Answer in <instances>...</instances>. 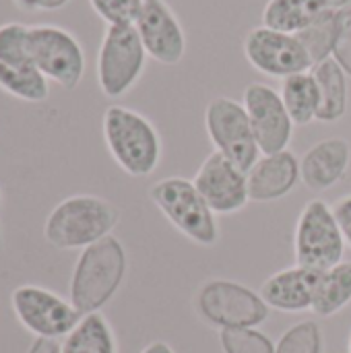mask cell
<instances>
[{
    "label": "cell",
    "mask_w": 351,
    "mask_h": 353,
    "mask_svg": "<svg viewBox=\"0 0 351 353\" xmlns=\"http://www.w3.org/2000/svg\"><path fill=\"white\" fill-rule=\"evenodd\" d=\"M128 269L124 244L112 234L81 250L68 288V300L85 316L99 312L120 290Z\"/></svg>",
    "instance_id": "1"
},
{
    "label": "cell",
    "mask_w": 351,
    "mask_h": 353,
    "mask_svg": "<svg viewBox=\"0 0 351 353\" xmlns=\"http://www.w3.org/2000/svg\"><path fill=\"white\" fill-rule=\"evenodd\" d=\"M120 211L95 194H72L62 199L43 221V238L58 250H85L112 236Z\"/></svg>",
    "instance_id": "2"
},
{
    "label": "cell",
    "mask_w": 351,
    "mask_h": 353,
    "mask_svg": "<svg viewBox=\"0 0 351 353\" xmlns=\"http://www.w3.org/2000/svg\"><path fill=\"white\" fill-rule=\"evenodd\" d=\"M101 134L116 165L132 176H151L161 161V137L153 122L126 105H108Z\"/></svg>",
    "instance_id": "3"
},
{
    "label": "cell",
    "mask_w": 351,
    "mask_h": 353,
    "mask_svg": "<svg viewBox=\"0 0 351 353\" xmlns=\"http://www.w3.org/2000/svg\"><path fill=\"white\" fill-rule=\"evenodd\" d=\"M151 203L192 244L211 248L219 242L217 215L201 196L192 180L170 176L149 188Z\"/></svg>",
    "instance_id": "4"
},
{
    "label": "cell",
    "mask_w": 351,
    "mask_h": 353,
    "mask_svg": "<svg viewBox=\"0 0 351 353\" xmlns=\"http://www.w3.org/2000/svg\"><path fill=\"white\" fill-rule=\"evenodd\" d=\"M147 58L134 25L106 27L95 60L99 91L108 99H120L126 95L143 77Z\"/></svg>",
    "instance_id": "5"
},
{
    "label": "cell",
    "mask_w": 351,
    "mask_h": 353,
    "mask_svg": "<svg viewBox=\"0 0 351 353\" xmlns=\"http://www.w3.org/2000/svg\"><path fill=\"white\" fill-rule=\"evenodd\" d=\"M199 316L211 327L223 329H257L271 308L259 292L232 279H211L201 285L194 298Z\"/></svg>",
    "instance_id": "6"
},
{
    "label": "cell",
    "mask_w": 351,
    "mask_h": 353,
    "mask_svg": "<svg viewBox=\"0 0 351 353\" xmlns=\"http://www.w3.org/2000/svg\"><path fill=\"white\" fill-rule=\"evenodd\" d=\"M345 246L348 242L337 223L333 207L321 199L306 203L294 234L296 265L325 273L343 263Z\"/></svg>",
    "instance_id": "7"
},
{
    "label": "cell",
    "mask_w": 351,
    "mask_h": 353,
    "mask_svg": "<svg viewBox=\"0 0 351 353\" xmlns=\"http://www.w3.org/2000/svg\"><path fill=\"white\" fill-rule=\"evenodd\" d=\"M29 58L33 66L58 87L72 91L85 74V50L77 35L58 25L29 27Z\"/></svg>",
    "instance_id": "8"
},
{
    "label": "cell",
    "mask_w": 351,
    "mask_h": 353,
    "mask_svg": "<svg viewBox=\"0 0 351 353\" xmlns=\"http://www.w3.org/2000/svg\"><path fill=\"white\" fill-rule=\"evenodd\" d=\"M205 128L215 151L246 172H250L263 155L242 101L232 97L211 99L205 108Z\"/></svg>",
    "instance_id": "9"
},
{
    "label": "cell",
    "mask_w": 351,
    "mask_h": 353,
    "mask_svg": "<svg viewBox=\"0 0 351 353\" xmlns=\"http://www.w3.org/2000/svg\"><path fill=\"white\" fill-rule=\"evenodd\" d=\"M17 321L35 337L64 339L83 319L70 300L39 285H19L10 294Z\"/></svg>",
    "instance_id": "10"
},
{
    "label": "cell",
    "mask_w": 351,
    "mask_h": 353,
    "mask_svg": "<svg viewBox=\"0 0 351 353\" xmlns=\"http://www.w3.org/2000/svg\"><path fill=\"white\" fill-rule=\"evenodd\" d=\"M244 56L254 70L281 81L312 68V60L298 35L281 33L265 25L248 31L244 37Z\"/></svg>",
    "instance_id": "11"
},
{
    "label": "cell",
    "mask_w": 351,
    "mask_h": 353,
    "mask_svg": "<svg viewBox=\"0 0 351 353\" xmlns=\"http://www.w3.org/2000/svg\"><path fill=\"white\" fill-rule=\"evenodd\" d=\"M242 103L250 118L257 145L263 155L279 153L290 147L294 120L290 118L277 89L265 83H250L244 89Z\"/></svg>",
    "instance_id": "12"
},
{
    "label": "cell",
    "mask_w": 351,
    "mask_h": 353,
    "mask_svg": "<svg viewBox=\"0 0 351 353\" xmlns=\"http://www.w3.org/2000/svg\"><path fill=\"white\" fill-rule=\"evenodd\" d=\"M192 182L215 215H236L250 203L248 172L219 151L207 155Z\"/></svg>",
    "instance_id": "13"
},
{
    "label": "cell",
    "mask_w": 351,
    "mask_h": 353,
    "mask_svg": "<svg viewBox=\"0 0 351 353\" xmlns=\"http://www.w3.org/2000/svg\"><path fill=\"white\" fill-rule=\"evenodd\" d=\"M134 29L149 58L174 66L186 54V33L166 0H145Z\"/></svg>",
    "instance_id": "14"
},
{
    "label": "cell",
    "mask_w": 351,
    "mask_h": 353,
    "mask_svg": "<svg viewBox=\"0 0 351 353\" xmlns=\"http://www.w3.org/2000/svg\"><path fill=\"white\" fill-rule=\"evenodd\" d=\"M319 279H321L319 271L294 265L273 273L261 285L259 294L271 310L306 312L312 310Z\"/></svg>",
    "instance_id": "15"
},
{
    "label": "cell",
    "mask_w": 351,
    "mask_h": 353,
    "mask_svg": "<svg viewBox=\"0 0 351 353\" xmlns=\"http://www.w3.org/2000/svg\"><path fill=\"white\" fill-rule=\"evenodd\" d=\"M351 161L350 143L341 137L323 139L300 159V180L312 192H325L339 184Z\"/></svg>",
    "instance_id": "16"
},
{
    "label": "cell",
    "mask_w": 351,
    "mask_h": 353,
    "mask_svg": "<svg viewBox=\"0 0 351 353\" xmlns=\"http://www.w3.org/2000/svg\"><path fill=\"white\" fill-rule=\"evenodd\" d=\"M300 182V159L290 151L259 157L248 172V194L252 203H273L288 196Z\"/></svg>",
    "instance_id": "17"
},
{
    "label": "cell",
    "mask_w": 351,
    "mask_h": 353,
    "mask_svg": "<svg viewBox=\"0 0 351 353\" xmlns=\"http://www.w3.org/2000/svg\"><path fill=\"white\" fill-rule=\"evenodd\" d=\"M319 95H321V105H319V122L333 124L339 122L345 112H348V74L345 70L335 62V58H327L310 68Z\"/></svg>",
    "instance_id": "18"
},
{
    "label": "cell",
    "mask_w": 351,
    "mask_h": 353,
    "mask_svg": "<svg viewBox=\"0 0 351 353\" xmlns=\"http://www.w3.org/2000/svg\"><path fill=\"white\" fill-rule=\"evenodd\" d=\"M329 8L327 0H267L263 8V25L281 33L298 35Z\"/></svg>",
    "instance_id": "19"
},
{
    "label": "cell",
    "mask_w": 351,
    "mask_h": 353,
    "mask_svg": "<svg viewBox=\"0 0 351 353\" xmlns=\"http://www.w3.org/2000/svg\"><path fill=\"white\" fill-rule=\"evenodd\" d=\"M62 353H118L112 325L101 312L85 314L64 337Z\"/></svg>",
    "instance_id": "20"
},
{
    "label": "cell",
    "mask_w": 351,
    "mask_h": 353,
    "mask_svg": "<svg viewBox=\"0 0 351 353\" xmlns=\"http://www.w3.org/2000/svg\"><path fill=\"white\" fill-rule=\"evenodd\" d=\"M279 95L296 126H308L319 116L321 95L312 72H298L281 81Z\"/></svg>",
    "instance_id": "21"
},
{
    "label": "cell",
    "mask_w": 351,
    "mask_h": 353,
    "mask_svg": "<svg viewBox=\"0 0 351 353\" xmlns=\"http://www.w3.org/2000/svg\"><path fill=\"white\" fill-rule=\"evenodd\" d=\"M351 304V261H343L337 267L321 273L312 312L321 319L339 314Z\"/></svg>",
    "instance_id": "22"
},
{
    "label": "cell",
    "mask_w": 351,
    "mask_h": 353,
    "mask_svg": "<svg viewBox=\"0 0 351 353\" xmlns=\"http://www.w3.org/2000/svg\"><path fill=\"white\" fill-rule=\"evenodd\" d=\"M0 91L25 103H41L50 97V81L33 64L8 66L0 62Z\"/></svg>",
    "instance_id": "23"
},
{
    "label": "cell",
    "mask_w": 351,
    "mask_h": 353,
    "mask_svg": "<svg viewBox=\"0 0 351 353\" xmlns=\"http://www.w3.org/2000/svg\"><path fill=\"white\" fill-rule=\"evenodd\" d=\"M339 19H341V10L329 8L310 27H306L304 31L298 33V39L306 48V52L312 60V66L333 56L335 39L339 33Z\"/></svg>",
    "instance_id": "24"
},
{
    "label": "cell",
    "mask_w": 351,
    "mask_h": 353,
    "mask_svg": "<svg viewBox=\"0 0 351 353\" xmlns=\"http://www.w3.org/2000/svg\"><path fill=\"white\" fill-rule=\"evenodd\" d=\"M275 353H323V331L317 321L292 325L275 343Z\"/></svg>",
    "instance_id": "25"
},
{
    "label": "cell",
    "mask_w": 351,
    "mask_h": 353,
    "mask_svg": "<svg viewBox=\"0 0 351 353\" xmlns=\"http://www.w3.org/2000/svg\"><path fill=\"white\" fill-rule=\"evenodd\" d=\"M0 62L8 66L33 64L29 58V27L17 21L0 25Z\"/></svg>",
    "instance_id": "26"
},
{
    "label": "cell",
    "mask_w": 351,
    "mask_h": 353,
    "mask_svg": "<svg viewBox=\"0 0 351 353\" xmlns=\"http://www.w3.org/2000/svg\"><path fill=\"white\" fill-rule=\"evenodd\" d=\"M219 343L223 353H275V343L259 329H223Z\"/></svg>",
    "instance_id": "27"
},
{
    "label": "cell",
    "mask_w": 351,
    "mask_h": 353,
    "mask_svg": "<svg viewBox=\"0 0 351 353\" xmlns=\"http://www.w3.org/2000/svg\"><path fill=\"white\" fill-rule=\"evenodd\" d=\"M145 0H89L93 12L108 25H134Z\"/></svg>",
    "instance_id": "28"
},
{
    "label": "cell",
    "mask_w": 351,
    "mask_h": 353,
    "mask_svg": "<svg viewBox=\"0 0 351 353\" xmlns=\"http://www.w3.org/2000/svg\"><path fill=\"white\" fill-rule=\"evenodd\" d=\"M333 58L351 79V8L341 10L339 33H337V39H335Z\"/></svg>",
    "instance_id": "29"
},
{
    "label": "cell",
    "mask_w": 351,
    "mask_h": 353,
    "mask_svg": "<svg viewBox=\"0 0 351 353\" xmlns=\"http://www.w3.org/2000/svg\"><path fill=\"white\" fill-rule=\"evenodd\" d=\"M333 213L337 217V223L343 232L345 242L351 246V194L341 196L335 205H333Z\"/></svg>",
    "instance_id": "30"
},
{
    "label": "cell",
    "mask_w": 351,
    "mask_h": 353,
    "mask_svg": "<svg viewBox=\"0 0 351 353\" xmlns=\"http://www.w3.org/2000/svg\"><path fill=\"white\" fill-rule=\"evenodd\" d=\"M27 353H62V343L58 339L35 337L33 343L29 345Z\"/></svg>",
    "instance_id": "31"
},
{
    "label": "cell",
    "mask_w": 351,
    "mask_h": 353,
    "mask_svg": "<svg viewBox=\"0 0 351 353\" xmlns=\"http://www.w3.org/2000/svg\"><path fill=\"white\" fill-rule=\"evenodd\" d=\"M141 353H176L172 350V345H168L166 341H151L149 345L143 347Z\"/></svg>",
    "instance_id": "32"
},
{
    "label": "cell",
    "mask_w": 351,
    "mask_h": 353,
    "mask_svg": "<svg viewBox=\"0 0 351 353\" xmlns=\"http://www.w3.org/2000/svg\"><path fill=\"white\" fill-rule=\"evenodd\" d=\"M12 2H14V6L21 8V10H39L43 0H12Z\"/></svg>",
    "instance_id": "33"
},
{
    "label": "cell",
    "mask_w": 351,
    "mask_h": 353,
    "mask_svg": "<svg viewBox=\"0 0 351 353\" xmlns=\"http://www.w3.org/2000/svg\"><path fill=\"white\" fill-rule=\"evenodd\" d=\"M68 2H70V0H43L39 10H58V8L66 6Z\"/></svg>",
    "instance_id": "34"
},
{
    "label": "cell",
    "mask_w": 351,
    "mask_h": 353,
    "mask_svg": "<svg viewBox=\"0 0 351 353\" xmlns=\"http://www.w3.org/2000/svg\"><path fill=\"white\" fill-rule=\"evenodd\" d=\"M327 4L335 10H345L351 8V0H327Z\"/></svg>",
    "instance_id": "35"
},
{
    "label": "cell",
    "mask_w": 351,
    "mask_h": 353,
    "mask_svg": "<svg viewBox=\"0 0 351 353\" xmlns=\"http://www.w3.org/2000/svg\"><path fill=\"white\" fill-rule=\"evenodd\" d=\"M2 244H4V236H2V225H0V250H2Z\"/></svg>",
    "instance_id": "36"
},
{
    "label": "cell",
    "mask_w": 351,
    "mask_h": 353,
    "mask_svg": "<svg viewBox=\"0 0 351 353\" xmlns=\"http://www.w3.org/2000/svg\"><path fill=\"white\" fill-rule=\"evenodd\" d=\"M0 205H2V190H0Z\"/></svg>",
    "instance_id": "37"
},
{
    "label": "cell",
    "mask_w": 351,
    "mask_h": 353,
    "mask_svg": "<svg viewBox=\"0 0 351 353\" xmlns=\"http://www.w3.org/2000/svg\"><path fill=\"white\" fill-rule=\"evenodd\" d=\"M348 350H350V353H351V335H350V347H348Z\"/></svg>",
    "instance_id": "38"
}]
</instances>
